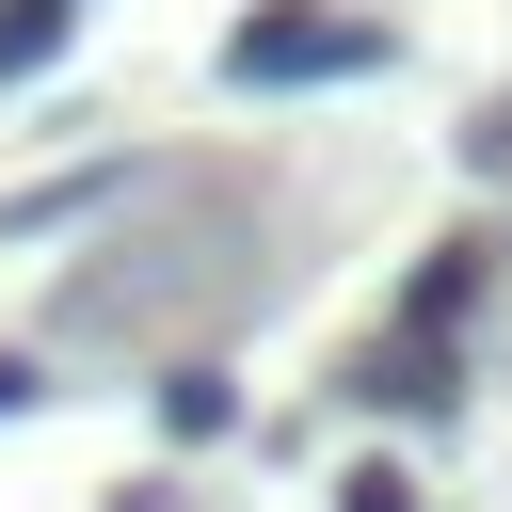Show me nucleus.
I'll return each mask as SVG.
<instances>
[{
    "instance_id": "nucleus-8",
    "label": "nucleus",
    "mask_w": 512,
    "mask_h": 512,
    "mask_svg": "<svg viewBox=\"0 0 512 512\" xmlns=\"http://www.w3.org/2000/svg\"><path fill=\"white\" fill-rule=\"evenodd\" d=\"M112 512H160V496H112Z\"/></svg>"
},
{
    "instance_id": "nucleus-6",
    "label": "nucleus",
    "mask_w": 512,
    "mask_h": 512,
    "mask_svg": "<svg viewBox=\"0 0 512 512\" xmlns=\"http://www.w3.org/2000/svg\"><path fill=\"white\" fill-rule=\"evenodd\" d=\"M336 512H416V480H400V464H352V480H336Z\"/></svg>"
},
{
    "instance_id": "nucleus-4",
    "label": "nucleus",
    "mask_w": 512,
    "mask_h": 512,
    "mask_svg": "<svg viewBox=\"0 0 512 512\" xmlns=\"http://www.w3.org/2000/svg\"><path fill=\"white\" fill-rule=\"evenodd\" d=\"M144 416H160V448H208V432H240V384H224V368H160Z\"/></svg>"
},
{
    "instance_id": "nucleus-2",
    "label": "nucleus",
    "mask_w": 512,
    "mask_h": 512,
    "mask_svg": "<svg viewBox=\"0 0 512 512\" xmlns=\"http://www.w3.org/2000/svg\"><path fill=\"white\" fill-rule=\"evenodd\" d=\"M352 400H368V416H416V432L464 416V336H416V320H400V336L352 368Z\"/></svg>"
},
{
    "instance_id": "nucleus-3",
    "label": "nucleus",
    "mask_w": 512,
    "mask_h": 512,
    "mask_svg": "<svg viewBox=\"0 0 512 512\" xmlns=\"http://www.w3.org/2000/svg\"><path fill=\"white\" fill-rule=\"evenodd\" d=\"M480 288H496V240H432V256L400 272V320H416V336H464Z\"/></svg>"
},
{
    "instance_id": "nucleus-7",
    "label": "nucleus",
    "mask_w": 512,
    "mask_h": 512,
    "mask_svg": "<svg viewBox=\"0 0 512 512\" xmlns=\"http://www.w3.org/2000/svg\"><path fill=\"white\" fill-rule=\"evenodd\" d=\"M32 400H48V368H32V352H0V416H32Z\"/></svg>"
},
{
    "instance_id": "nucleus-5",
    "label": "nucleus",
    "mask_w": 512,
    "mask_h": 512,
    "mask_svg": "<svg viewBox=\"0 0 512 512\" xmlns=\"http://www.w3.org/2000/svg\"><path fill=\"white\" fill-rule=\"evenodd\" d=\"M64 32H80V0H0V80H32Z\"/></svg>"
},
{
    "instance_id": "nucleus-1",
    "label": "nucleus",
    "mask_w": 512,
    "mask_h": 512,
    "mask_svg": "<svg viewBox=\"0 0 512 512\" xmlns=\"http://www.w3.org/2000/svg\"><path fill=\"white\" fill-rule=\"evenodd\" d=\"M224 80H240V96H304V80H384V32H368V16H304V0H272V16H240V32H224Z\"/></svg>"
}]
</instances>
